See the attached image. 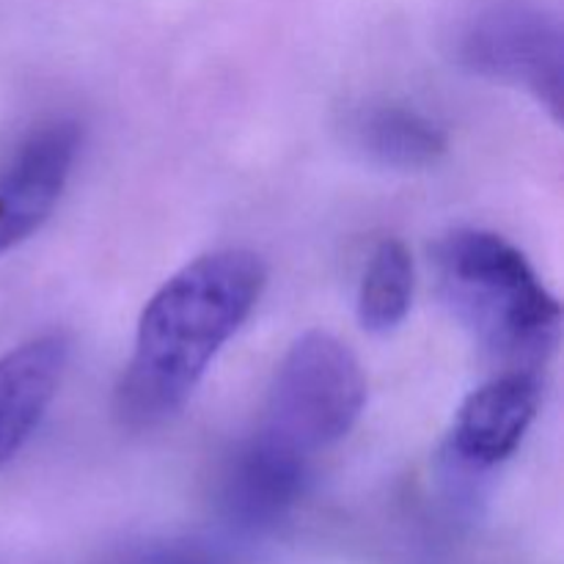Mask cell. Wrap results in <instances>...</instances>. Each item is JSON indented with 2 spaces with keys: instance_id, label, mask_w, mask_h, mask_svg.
Instances as JSON below:
<instances>
[{
  "instance_id": "obj_1",
  "label": "cell",
  "mask_w": 564,
  "mask_h": 564,
  "mask_svg": "<svg viewBox=\"0 0 564 564\" xmlns=\"http://www.w3.org/2000/svg\"><path fill=\"white\" fill-rule=\"evenodd\" d=\"M268 268L246 248L204 253L143 306L116 411L127 427H158L185 408L220 347L262 297Z\"/></svg>"
},
{
  "instance_id": "obj_2",
  "label": "cell",
  "mask_w": 564,
  "mask_h": 564,
  "mask_svg": "<svg viewBox=\"0 0 564 564\" xmlns=\"http://www.w3.org/2000/svg\"><path fill=\"white\" fill-rule=\"evenodd\" d=\"M435 270L444 303L488 356L527 372L549 361L562 306L510 240L457 229L435 248Z\"/></svg>"
},
{
  "instance_id": "obj_3",
  "label": "cell",
  "mask_w": 564,
  "mask_h": 564,
  "mask_svg": "<svg viewBox=\"0 0 564 564\" xmlns=\"http://www.w3.org/2000/svg\"><path fill=\"white\" fill-rule=\"evenodd\" d=\"M364 405L367 378L350 347L334 334L306 330L281 358L251 441L312 466L314 455L356 427Z\"/></svg>"
},
{
  "instance_id": "obj_4",
  "label": "cell",
  "mask_w": 564,
  "mask_h": 564,
  "mask_svg": "<svg viewBox=\"0 0 564 564\" xmlns=\"http://www.w3.org/2000/svg\"><path fill=\"white\" fill-rule=\"evenodd\" d=\"M463 66L488 80L527 88L562 119V25L538 0H485L457 39Z\"/></svg>"
},
{
  "instance_id": "obj_5",
  "label": "cell",
  "mask_w": 564,
  "mask_h": 564,
  "mask_svg": "<svg viewBox=\"0 0 564 564\" xmlns=\"http://www.w3.org/2000/svg\"><path fill=\"white\" fill-rule=\"evenodd\" d=\"M80 149L75 121L31 132L0 169V257L33 235L58 204Z\"/></svg>"
},
{
  "instance_id": "obj_6",
  "label": "cell",
  "mask_w": 564,
  "mask_h": 564,
  "mask_svg": "<svg viewBox=\"0 0 564 564\" xmlns=\"http://www.w3.org/2000/svg\"><path fill=\"white\" fill-rule=\"evenodd\" d=\"M538 372L510 369L463 400L449 433V455L468 471H488L516 455L540 408Z\"/></svg>"
},
{
  "instance_id": "obj_7",
  "label": "cell",
  "mask_w": 564,
  "mask_h": 564,
  "mask_svg": "<svg viewBox=\"0 0 564 564\" xmlns=\"http://www.w3.org/2000/svg\"><path fill=\"white\" fill-rule=\"evenodd\" d=\"M69 345L44 334L0 356V466L22 449L61 386Z\"/></svg>"
},
{
  "instance_id": "obj_8",
  "label": "cell",
  "mask_w": 564,
  "mask_h": 564,
  "mask_svg": "<svg viewBox=\"0 0 564 564\" xmlns=\"http://www.w3.org/2000/svg\"><path fill=\"white\" fill-rule=\"evenodd\" d=\"M306 463L290 460L248 441L231 460L224 482V512L231 527L262 532L275 527L301 499Z\"/></svg>"
},
{
  "instance_id": "obj_9",
  "label": "cell",
  "mask_w": 564,
  "mask_h": 564,
  "mask_svg": "<svg viewBox=\"0 0 564 564\" xmlns=\"http://www.w3.org/2000/svg\"><path fill=\"white\" fill-rule=\"evenodd\" d=\"M350 130L356 147L389 169H430L446 154V132L405 105H369L358 110Z\"/></svg>"
},
{
  "instance_id": "obj_10",
  "label": "cell",
  "mask_w": 564,
  "mask_h": 564,
  "mask_svg": "<svg viewBox=\"0 0 564 564\" xmlns=\"http://www.w3.org/2000/svg\"><path fill=\"white\" fill-rule=\"evenodd\" d=\"M416 290V268L405 242L386 237L369 257L358 290V319L369 334H391L408 317Z\"/></svg>"
}]
</instances>
